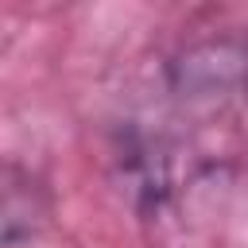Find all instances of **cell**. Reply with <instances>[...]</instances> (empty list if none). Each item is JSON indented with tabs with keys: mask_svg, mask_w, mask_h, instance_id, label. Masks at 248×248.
Returning <instances> with one entry per match:
<instances>
[{
	"mask_svg": "<svg viewBox=\"0 0 248 248\" xmlns=\"http://www.w3.org/2000/svg\"><path fill=\"white\" fill-rule=\"evenodd\" d=\"M248 85V43H202L174 62V89L186 101H225Z\"/></svg>",
	"mask_w": 248,
	"mask_h": 248,
	"instance_id": "6da1fadb",
	"label": "cell"
}]
</instances>
